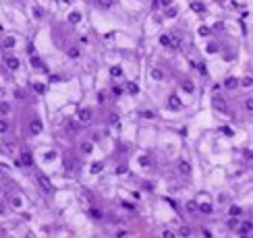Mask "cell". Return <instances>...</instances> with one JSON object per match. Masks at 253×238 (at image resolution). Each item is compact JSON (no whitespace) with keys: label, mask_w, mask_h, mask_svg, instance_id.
Segmentation results:
<instances>
[{"label":"cell","mask_w":253,"mask_h":238,"mask_svg":"<svg viewBox=\"0 0 253 238\" xmlns=\"http://www.w3.org/2000/svg\"><path fill=\"white\" fill-rule=\"evenodd\" d=\"M29 131L33 132V135H37V132H42V131H44V122H42L40 118H33L31 122H29Z\"/></svg>","instance_id":"cell-1"},{"label":"cell","mask_w":253,"mask_h":238,"mask_svg":"<svg viewBox=\"0 0 253 238\" xmlns=\"http://www.w3.org/2000/svg\"><path fill=\"white\" fill-rule=\"evenodd\" d=\"M37 182H40V186L46 190V193H52V184H50L48 176H44V174H37Z\"/></svg>","instance_id":"cell-2"},{"label":"cell","mask_w":253,"mask_h":238,"mask_svg":"<svg viewBox=\"0 0 253 238\" xmlns=\"http://www.w3.org/2000/svg\"><path fill=\"white\" fill-rule=\"evenodd\" d=\"M237 230H239V234H241V236H249V234L253 232V226H251V222H243Z\"/></svg>","instance_id":"cell-3"},{"label":"cell","mask_w":253,"mask_h":238,"mask_svg":"<svg viewBox=\"0 0 253 238\" xmlns=\"http://www.w3.org/2000/svg\"><path fill=\"white\" fill-rule=\"evenodd\" d=\"M21 164H23L25 168L33 166V155L29 153V151H23V153H21Z\"/></svg>","instance_id":"cell-4"},{"label":"cell","mask_w":253,"mask_h":238,"mask_svg":"<svg viewBox=\"0 0 253 238\" xmlns=\"http://www.w3.org/2000/svg\"><path fill=\"white\" fill-rule=\"evenodd\" d=\"M168 108H170V110H181V108H183V104L178 102V97H176V95H170V99H168Z\"/></svg>","instance_id":"cell-5"},{"label":"cell","mask_w":253,"mask_h":238,"mask_svg":"<svg viewBox=\"0 0 253 238\" xmlns=\"http://www.w3.org/2000/svg\"><path fill=\"white\" fill-rule=\"evenodd\" d=\"M79 120L81 122H89L92 120V110H87V108L79 110Z\"/></svg>","instance_id":"cell-6"},{"label":"cell","mask_w":253,"mask_h":238,"mask_svg":"<svg viewBox=\"0 0 253 238\" xmlns=\"http://www.w3.org/2000/svg\"><path fill=\"white\" fill-rule=\"evenodd\" d=\"M6 66H9L11 71H17V69L21 66V62H19V58H15V56H11V58H6Z\"/></svg>","instance_id":"cell-7"},{"label":"cell","mask_w":253,"mask_h":238,"mask_svg":"<svg viewBox=\"0 0 253 238\" xmlns=\"http://www.w3.org/2000/svg\"><path fill=\"white\" fill-rule=\"evenodd\" d=\"M237 85H239V79H234V77H228V79L224 81V87H226V89H234Z\"/></svg>","instance_id":"cell-8"},{"label":"cell","mask_w":253,"mask_h":238,"mask_svg":"<svg viewBox=\"0 0 253 238\" xmlns=\"http://www.w3.org/2000/svg\"><path fill=\"white\" fill-rule=\"evenodd\" d=\"M150 75H151V79H154V81H164V72H162L160 69H154Z\"/></svg>","instance_id":"cell-9"},{"label":"cell","mask_w":253,"mask_h":238,"mask_svg":"<svg viewBox=\"0 0 253 238\" xmlns=\"http://www.w3.org/2000/svg\"><path fill=\"white\" fill-rule=\"evenodd\" d=\"M126 91H129L131 95H137L139 93V85L137 83H129L126 85Z\"/></svg>","instance_id":"cell-10"},{"label":"cell","mask_w":253,"mask_h":238,"mask_svg":"<svg viewBox=\"0 0 253 238\" xmlns=\"http://www.w3.org/2000/svg\"><path fill=\"white\" fill-rule=\"evenodd\" d=\"M168 46L172 48V50H178V46H181V37H178V35L170 37V44H168Z\"/></svg>","instance_id":"cell-11"},{"label":"cell","mask_w":253,"mask_h":238,"mask_svg":"<svg viewBox=\"0 0 253 238\" xmlns=\"http://www.w3.org/2000/svg\"><path fill=\"white\" fill-rule=\"evenodd\" d=\"M178 170H181L183 174H191V166H189V162H181V164H178Z\"/></svg>","instance_id":"cell-12"},{"label":"cell","mask_w":253,"mask_h":238,"mask_svg":"<svg viewBox=\"0 0 253 238\" xmlns=\"http://www.w3.org/2000/svg\"><path fill=\"white\" fill-rule=\"evenodd\" d=\"M81 151H83V153H92L93 151V143H81Z\"/></svg>","instance_id":"cell-13"},{"label":"cell","mask_w":253,"mask_h":238,"mask_svg":"<svg viewBox=\"0 0 253 238\" xmlns=\"http://www.w3.org/2000/svg\"><path fill=\"white\" fill-rule=\"evenodd\" d=\"M197 209H199L201 213H212V205H210V203H201V205H197Z\"/></svg>","instance_id":"cell-14"},{"label":"cell","mask_w":253,"mask_h":238,"mask_svg":"<svg viewBox=\"0 0 253 238\" xmlns=\"http://www.w3.org/2000/svg\"><path fill=\"white\" fill-rule=\"evenodd\" d=\"M102 168H104L102 162H93V164H92V174H100V172H102Z\"/></svg>","instance_id":"cell-15"},{"label":"cell","mask_w":253,"mask_h":238,"mask_svg":"<svg viewBox=\"0 0 253 238\" xmlns=\"http://www.w3.org/2000/svg\"><path fill=\"white\" fill-rule=\"evenodd\" d=\"M203 8H206V6H203V2H191V11H195V12H201L203 11Z\"/></svg>","instance_id":"cell-16"},{"label":"cell","mask_w":253,"mask_h":238,"mask_svg":"<svg viewBox=\"0 0 253 238\" xmlns=\"http://www.w3.org/2000/svg\"><path fill=\"white\" fill-rule=\"evenodd\" d=\"M79 21H81V15H79V12H71V15H69V23L77 25Z\"/></svg>","instance_id":"cell-17"},{"label":"cell","mask_w":253,"mask_h":238,"mask_svg":"<svg viewBox=\"0 0 253 238\" xmlns=\"http://www.w3.org/2000/svg\"><path fill=\"white\" fill-rule=\"evenodd\" d=\"M228 228H230V230H237V228H239V217L232 215V217L228 220Z\"/></svg>","instance_id":"cell-18"},{"label":"cell","mask_w":253,"mask_h":238,"mask_svg":"<svg viewBox=\"0 0 253 238\" xmlns=\"http://www.w3.org/2000/svg\"><path fill=\"white\" fill-rule=\"evenodd\" d=\"M139 166H143V168H147L150 166V157H147V155H139Z\"/></svg>","instance_id":"cell-19"},{"label":"cell","mask_w":253,"mask_h":238,"mask_svg":"<svg viewBox=\"0 0 253 238\" xmlns=\"http://www.w3.org/2000/svg\"><path fill=\"white\" fill-rule=\"evenodd\" d=\"M243 213V209L241 207H239V205H232V207H230V215H234V217H239V215Z\"/></svg>","instance_id":"cell-20"},{"label":"cell","mask_w":253,"mask_h":238,"mask_svg":"<svg viewBox=\"0 0 253 238\" xmlns=\"http://www.w3.org/2000/svg\"><path fill=\"white\" fill-rule=\"evenodd\" d=\"M193 89H195V87H193V83H191V81H185V83H183V91H187V93H193Z\"/></svg>","instance_id":"cell-21"},{"label":"cell","mask_w":253,"mask_h":238,"mask_svg":"<svg viewBox=\"0 0 253 238\" xmlns=\"http://www.w3.org/2000/svg\"><path fill=\"white\" fill-rule=\"evenodd\" d=\"M110 75H112V77H123V69H120V66H112V69H110Z\"/></svg>","instance_id":"cell-22"},{"label":"cell","mask_w":253,"mask_h":238,"mask_svg":"<svg viewBox=\"0 0 253 238\" xmlns=\"http://www.w3.org/2000/svg\"><path fill=\"white\" fill-rule=\"evenodd\" d=\"M210 33H212V31H210V27H206V25H201V27H199V35L207 37V35H210Z\"/></svg>","instance_id":"cell-23"},{"label":"cell","mask_w":253,"mask_h":238,"mask_svg":"<svg viewBox=\"0 0 253 238\" xmlns=\"http://www.w3.org/2000/svg\"><path fill=\"white\" fill-rule=\"evenodd\" d=\"M31 64H33L35 69H42V66H44V64H42V60L37 58V56H31Z\"/></svg>","instance_id":"cell-24"},{"label":"cell","mask_w":253,"mask_h":238,"mask_svg":"<svg viewBox=\"0 0 253 238\" xmlns=\"http://www.w3.org/2000/svg\"><path fill=\"white\" fill-rule=\"evenodd\" d=\"M4 147H6V151H9V153H12V151L17 149V145H15L12 141H6V143H4Z\"/></svg>","instance_id":"cell-25"},{"label":"cell","mask_w":253,"mask_h":238,"mask_svg":"<svg viewBox=\"0 0 253 238\" xmlns=\"http://www.w3.org/2000/svg\"><path fill=\"white\" fill-rule=\"evenodd\" d=\"M89 215H92L93 220H100V217H102V211H100V209H89Z\"/></svg>","instance_id":"cell-26"},{"label":"cell","mask_w":253,"mask_h":238,"mask_svg":"<svg viewBox=\"0 0 253 238\" xmlns=\"http://www.w3.org/2000/svg\"><path fill=\"white\" fill-rule=\"evenodd\" d=\"M0 112H2V114H9V112H11V106H9L6 102H2V104H0Z\"/></svg>","instance_id":"cell-27"},{"label":"cell","mask_w":253,"mask_h":238,"mask_svg":"<svg viewBox=\"0 0 253 238\" xmlns=\"http://www.w3.org/2000/svg\"><path fill=\"white\" fill-rule=\"evenodd\" d=\"M33 89H35V93H44V91H46V87L42 83H33Z\"/></svg>","instance_id":"cell-28"},{"label":"cell","mask_w":253,"mask_h":238,"mask_svg":"<svg viewBox=\"0 0 253 238\" xmlns=\"http://www.w3.org/2000/svg\"><path fill=\"white\" fill-rule=\"evenodd\" d=\"M15 46V37H4V48H12Z\"/></svg>","instance_id":"cell-29"},{"label":"cell","mask_w":253,"mask_h":238,"mask_svg":"<svg viewBox=\"0 0 253 238\" xmlns=\"http://www.w3.org/2000/svg\"><path fill=\"white\" fill-rule=\"evenodd\" d=\"M139 116H141V118H154V112H150V110H143V112H139Z\"/></svg>","instance_id":"cell-30"},{"label":"cell","mask_w":253,"mask_h":238,"mask_svg":"<svg viewBox=\"0 0 253 238\" xmlns=\"http://www.w3.org/2000/svg\"><path fill=\"white\" fill-rule=\"evenodd\" d=\"M178 234H181V236H191V228H181V230H178Z\"/></svg>","instance_id":"cell-31"},{"label":"cell","mask_w":253,"mask_h":238,"mask_svg":"<svg viewBox=\"0 0 253 238\" xmlns=\"http://www.w3.org/2000/svg\"><path fill=\"white\" fill-rule=\"evenodd\" d=\"M206 50H207V54H216V52H218V46H216V44H210Z\"/></svg>","instance_id":"cell-32"},{"label":"cell","mask_w":253,"mask_h":238,"mask_svg":"<svg viewBox=\"0 0 253 238\" xmlns=\"http://www.w3.org/2000/svg\"><path fill=\"white\" fill-rule=\"evenodd\" d=\"M222 132H224L226 137H232V135H234V131H232L230 126H222Z\"/></svg>","instance_id":"cell-33"},{"label":"cell","mask_w":253,"mask_h":238,"mask_svg":"<svg viewBox=\"0 0 253 238\" xmlns=\"http://www.w3.org/2000/svg\"><path fill=\"white\" fill-rule=\"evenodd\" d=\"M160 44H162V46H168V44H170V35H162L160 37Z\"/></svg>","instance_id":"cell-34"},{"label":"cell","mask_w":253,"mask_h":238,"mask_svg":"<svg viewBox=\"0 0 253 238\" xmlns=\"http://www.w3.org/2000/svg\"><path fill=\"white\" fill-rule=\"evenodd\" d=\"M187 209H189V211H195V209H197V203L195 201H187Z\"/></svg>","instance_id":"cell-35"},{"label":"cell","mask_w":253,"mask_h":238,"mask_svg":"<svg viewBox=\"0 0 253 238\" xmlns=\"http://www.w3.org/2000/svg\"><path fill=\"white\" fill-rule=\"evenodd\" d=\"M69 56H71V58H77V56H79V50H77V48H71V50H69Z\"/></svg>","instance_id":"cell-36"},{"label":"cell","mask_w":253,"mask_h":238,"mask_svg":"<svg viewBox=\"0 0 253 238\" xmlns=\"http://www.w3.org/2000/svg\"><path fill=\"white\" fill-rule=\"evenodd\" d=\"M6 129H9L6 120H2V118H0V132H6Z\"/></svg>","instance_id":"cell-37"},{"label":"cell","mask_w":253,"mask_h":238,"mask_svg":"<svg viewBox=\"0 0 253 238\" xmlns=\"http://www.w3.org/2000/svg\"><path fill=\"white\" fill-rule=\"evenodd\" d=\"M251 85H253L251 77H245V79H243V87H251Z\"/></svg>","instance_id":"cell-38"},{"label":"cell","mask_w":253,"mask_h":238,"mask_svg":"<svg viewBox=\"0 0 253 238\" xmlns=\"http://www.w3.org/2000/svg\"><path fill=\"white\" fill-rule=\"evenodd\" d=\"M12 207H21V199H19V197H12Z\"/></svg>","instance_id":"cell-39"},{"label":"cell","mask_w":253,"mask_h":238,"mask_svg":"<svg viewBox=\"0 0 253 238\" xmlns=\"http://www.w3.org/2000/svg\"><path fill=\"white\" fill-rule=\"evenodd\" d=\"M176 8H168V12H166V17H176Z\"/></svg>","instance_id":"cell-40"},{"label":"cell","mask_w":253,"mask_h":238,"mask_svg":"<svg viewBox=\"0 0 253 238\" xmlns=\"http://www.w3.org/2000/svg\"><path fill=\"white\" fill-rule=\"evenodd\" d=\"M162 236H164V238H172V236H174V232H170V230H166V232H162Z\"/></svg>","instance_id":"cell-41"},{"label":"cell","mask_w":253,"mask_h":238,"mask_svg":"<svg viewBox=\"0 0 253 238\" xmlns=\"http://www.w3.org/2000/svg\"><path fill=\"white\" fill-rule=\"evenodd\" d=\"M126 172V166H118L116 168V174H125Z\"/></svg>","instance_id":"cell-42"},{"label":"cell","mask_w":253,"mask_h":238,"mask_svg":"<svg viewBox=\"0 0 253 238\" xmlns=\"http://www.w3.org/2000/svg\"><path fill=\"white\" fill-rule=\"evenodd\" d=\"M245 108H247L249 112H251V110H253V102H251V99H247V102H245Z\"/></svg>","instance_id":"cell-43"},{"label":"cell","mask_w":253,"mask_h":238,"mask_svg":"<svg viewBox=\"0 0 253 238\" xmlns=\"http://www.w3.org/2000/svg\"><path fill=\"white\" fill-rule=\"evenodd\" d=\"M195 69H199V72H201V75H206V64H197Z\"/></svg>","instance_id":"cell-44"},{"label":"cell","mask_w":253,"mask_h":238,"mask_svg":"<svg viewBox=\"0 0 253 238\" xmlns=\"http://www.w3.org/2000/svg\"><path fill=\"white\" fill-rule=\"evenodd\" d=\"M33 15H35V19H40L42 17V8H33Z\"/></svg>","instance_id":"cell-45"},{"label":"cell","mask_w":253,"mask_h":238,"mask_svg":"<svg viewBox=\"0 0 253 238\" xmlns=\"http://www.w3.org/2000/svg\"><path fill=\"white\" fill-rule=\"evenodd\" d=\"M214 106H216V108H224V102H220V99H214Z\"/></svg>","instance_id":"cell-46"},{"label":"cell","mask_w":253,"mask_h":238,"mask_svg":"<svg viewBox=\"0 0 253 238\" xmlns=\"http://www.w3.org/2000/svg\"><path fill=\"white\" fill-rule=\"evenodd\" d=\"M100 4H102V6H110V4H112V0H100Z\"/></svg>","instance_id":"cell-47"},{"label":"cell","mask_w":253,"mask_h":238,"mask_svg":"<svg viewBox=\"0 0 253 238\" xmlns=\"http://www.w3.org/2000/svg\"><path fill=\"white\" fill-rule=\"evenodd\" d=\"M110 120H112V122H118V114H110Z\"/></svg>","instance_id":"cell-48"},{"label":"cell","mask_w":253,"mask_h":238,"mask_svg":"<svg viewBox=\"0 0 253 238\" xmlns=\"http://www.w3.org/2000/svg\"><path fill=\"white\" fill-rule=\"evenodd\" d=\"M162 4H164V6H170V4H172V0H160Z\"/></svg>","instance_id":"cell-49"},{"label":"cell","mask_w":253,"mask_h":238,"mask_svg":"<svg viewBox=\"0 0 253 238\" xmlns=\"http://www.w3.org/2000/svg\"><path fill=\"white\" fill-rule=\"evenodd\" d=\"M62 2H73V0H62Z\"/></svg>","instance_id":"cell-50"}]
</instances>
